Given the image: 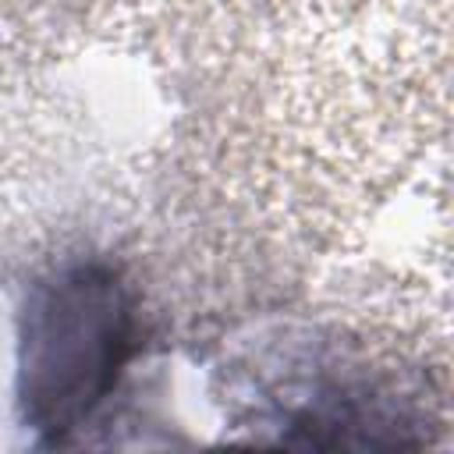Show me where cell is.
<instances>
[{"label": "cell", "instance_id": "cell-1", "mask_svg": "<svg viewBox=\"0 0 454 454\" xmlns=\"http://www.w3.org/2000/svg\"><path fill=\"white\" fill-rule=\"evenodd\" d=\"M131 351V309L103 266H78L46 284L25 316L21 408L32 429L60 436L114 390Z\"/></svg>", "mask_w": 454, "mask_h": 454}]
</instances>
